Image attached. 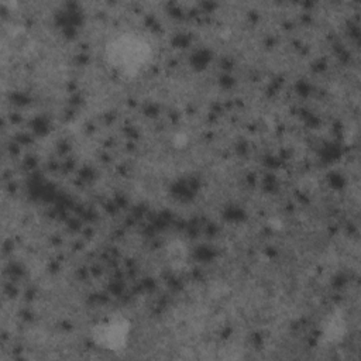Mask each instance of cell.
<instances>
[{
    "mask_svg": "<svg viewBox=\"0 0 361 361\" xmlns=\"http://www.w3.org/2000/svg\"><path fill=\"white\" fill-rule=\"evenodd\" d=\"M109 65L123 76H137L152 58L149 44L134 32H124L111 38L104 49Z\"/></svg>",
    "mask_w": 361,
    "mask_h": 361,
    "instance_id": "6da1fadb",
    "label": "cell"
},
{
    "mask_svg": "<svg viewBox=\"0 0 361 361\" xmlns=\"http://www.w3.org/2000/svg\"><path fill=\"white\" fill-rule=\"evenodd\" d=\"M130 336V323L123 317L110 319L99 326H96L92 331L93 341L103 348L118 351L127 345V340Z\"/></svg>",
    "mask_w": 361,
    "mask_h": 361,
    "instance_id": "7a4b0ae2",
    "label": "cell"
},
{
    "mask_svg": "<svg viewBox=\"0 0 361 361\" xmlns=\"http://www.w3.org/2000/svg\"><path fill=\"white\" fill-rule=\"evenodd\" d=\"M345 331V323L343 320L341 316L336 314L334 317H331L327 323V327H326V340L327 341H337L343 337Z\"/></svg>",
    "mask_w": 361,
    "mask_h": 361,
    "instance_id": "3957f363",
    "label": "cell"
}]
</instances>
